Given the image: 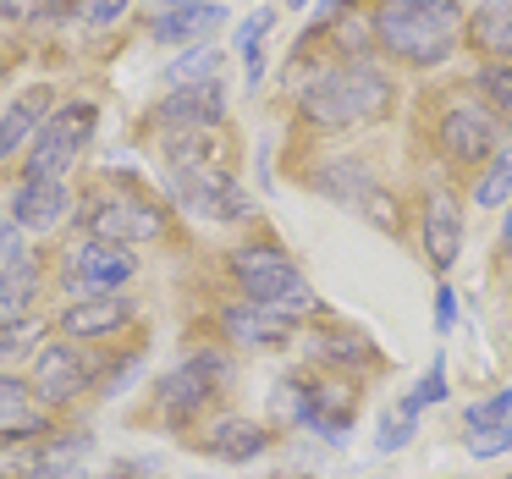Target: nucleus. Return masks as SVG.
Listing matches in <instances>:
<instances>
[{
    "label": "nucleus",
    "instance_id": "6e6552de",
    "mask_svg": "<svg viewBox=\"0 0 512 479\" xmlns=\"http://www.w3.org/2000/svg\"><path fill=\"white\" fill-rule=\"evenodd\" d=\"M67 287L72 292H116V287H127V281L138 276V259H133V248L127 243H100V237H83L78 248L67 254Z\"/></svg>",
    "mask_w": 512,
    "mask_h": 479
},
{
    "label": "nucleus",
    "instance_id": "0eeeda50",
    "mask_svg": "<svg viewBox=\"0 0 512 479\" xmlns=\"http://www.w3.org/2000/svg\"><path fill=\"white\" fill-rule=\"evenodd\" d=\"M226 380H232V364H226L221 353L182 358V364L160 380V413H166V419H193V413L215 397V386H226Z\"/></svg>",
    "mask_w": 512,
    "mask_h": 479
},
{
    "label": "nucleus",
    "instance_id": "4be33fe9",
    "mask_svg": "<svg viewBox=\"0 0 512 479\" xmlns=\"http://www.w3.org/2000/svg\"><path fill=\"white\" fill-rule=\"evenodd\" d=\"M39 287H45V270L34 259H17V265L0 270V320H12V314H28L39 303Z\"/></svg>",
    "mask_w": 512,
    "mask_h": 479
},
{
    "label": "nucleus",
    "instance_id": "f257e3e1",
    "mask_svg": "<svg viewBox=\"0 0 512 479\" xmlns=\"http://www.w3.org/2000/svg\"><path fill=\"white\" fill-rule=\"evenodd\" d=\"M375 34L408 67H441L463 34V12L457 0H380Z\"/></svg>",
    "mask_w": 512,
    "mask_h": 479
},
{
    "label": "nucleus",
    "instance_id": "393cba45",
    "mask_svg": "<svg viewBox=\"0 0 512 479\" xmlns=\"http://www.w3.org/2000/svg\"><path fill=\"white\" fill-rule=\"evenodd\" d=\"M507 193H512V144H501L496 155H490V166H485V177H479V188H474V204H479V210H496Z\"/></svg>",
    "mask_w": 512,
    "mask_h": 479
},
{
    "label": "nucleus",
    "instance_id": "cd10ccee",
    "mask_svg": "<svg viewBox=\"0 0 512 479\" xmlns=\"http://www.w3.org/2000/svg\"><path fill=\"white\" fill-rule=\"evenodd\" d=\"M474 83H479V94L490 100V111L512 116V61H490V67H479Z\"/></svg>",
    "mask_w": 512,
    "mask_h": 479
},
{
    "label": "nucleus",
    "instance_id": "e433bc0d",
    "mask_svg": "<svg viewBox=\"0 0 512 479\" xmlns=\"http://www.w3.org/2000/svg\"><path fill=\"white\" fill-rule=\"evenodd\" d=\"M452 320H457V292L441 287L435 292V331H452Z\"/></svg>",
    "mask_w": 512,
    "mask_h": 479
},
{
    "label": "nucleus",
    "instance_id": "20e7f679",
    "mask_svg": "<svg viewBox=\"0 0 512 479\" xmlns=\"http://www.w3.org/2000/svg\"><path fill=\"white\" fill-rule=\"evenodd\" d=\"M166 188L171 204L199 221H243L248 215V193L232 182V171H221L215 160H199V166H166Z\"/></svg>",
    "mask_w": 512,
    "mask_h": 479
},
{
    "label": "nucleus",
    "instance_id": "f3484780",
    "mask_svg": "<svg viewBox=\"0 0 512 479\" xmlns=\"http://www.w3.org/2000/svg\"><path fill=\"white\" fill-rule=\"evenodd\" d=\"M292 419L309 424V430H320L325 441H347V430H353V391H342V386H303Z\"/></svg>",
    "mask_w": 512,
    "mask_h": 479
},
{
    "label": "nucleus",
    "instance_id": "aec40b11",
    "mask_svg": "<svg viewBox=\"0 0 512 479\" xmlns=\"http://www.w3.org/2000/svg\"><path fill=\"white\" fill-rule=\"evenodd\" d=\"M468 39L490 61H512V0H479V12L468 17Z\"/></svg>",
    "mask_w": 512,
    "mask_h": 479
},
{
    "label": "nucleus",
    "instance_id": "9b49d317",
    "mask_svg": "<svg viewBox=\"0 0 512 479\" xmlns=\"http://www.w3.org/2000/svg\"><path fill=\"white\" fill-rule=\"evenodd\" d=\"M28 386L39 391V402L61 408V402H72V397L89 391V358H83L72 342L39 347V353H34V380H28Z\"/></svg>",
    "mask_w": 512,
    "mask_h": 479
},
{
    "label": "nucleus",
    "instance_id": "473e14b6",
    "mask_svg": "<svg viewBox=\"0 0 512 479\" xmlns=\"http://www.w3.org/2000/svg\"><path fill=\"white\" fill-rule=\"evenodd\" d=\"M468 452H474V457H501V452H512V424L474 430V435H468Z\"/></svg>",
    "mask_w": 512,
    "mask_h": 479
},
{
    "label": "nucleus",
    "instance_id": "a878e982",
    "mask_svg": "<svg viewBox=\"0 0 512 479\" xmlns=\"http://www.w3.org/2000/svg\"><path fill=\"white\" fill-rule=\"evenodd\" d=\"M270 34V12H248L237 23V50H243V67H248V89H259L265 78V56H259V39Z\"/></svg>",
    "mask_w": 512,
    "mask_h": 479
},
{
    "label": "nucleus",
    "instance_id": "58836bf2",
    "mask_svg": "<svg viewBox=\"0 0 512 479\" xmlns=\"http://www.w3.org/2000/svg\"><path fill=\"white\" fill-rule=\"evenodd\" d=\"M292 6H298V12H303V6H309V0H292Z\"/></svg>",
    "mask_w": 512,
    "mask_h": 479
},
{
    "label": "nucleus",
    "instance_id": "423d86ee",
    "mask_svg": "<svg viewBox=\"0 0 512 479\" xmlns=\"http://www.w3.org/2000/svg\"><path fill=\"white\" fill-rule=\"evenodd\" d=\"M83 226H89V237H100V243H155L160 232H166V215L155 210V204L133 199V193H94L89 204H83Z\"/></svg>",
    "mask_w": 512,
    "mask_h": 479
},
{
    "label": "nucleus",
    "instance_id": "b1692460",
    "mask_svg": "<svg viewBox=\"0 0 512 479\" xmlns=\"http://www.w3.org/2000/svg\"><path fill=\"white\" fill-rule=\"evenodd\" d=\"M23 424H34V386L0 375V430H23Z\"/></svg>",
    "mask_w": 512,
    "mask_h": 479
},
{
    "label": "nucleus",
    "instance_id": "f03ea898",
    "mask_svg": "<svg viewBox=\"0 0 512 479\" xmlns=\"http://www.w3.org/2000/svg\"><path fill=\"white\" fill-rule=\"evenodd\" d=\"M386 111H391V83L380 78L375 67L331 72V78H320L309 94H303V116H309L314 127H331V133L364 127V122H375V116H386Z\"/></svg>",
    "mask_w": 512,
    "mask_h": 479
},
{
    "label": "nucleus",
    "instance_id": "dca6fc26",
    "mask_svg": "<svg viewBox=\"0 0 512 479\" xmlns=\"http://www.w3.org/2000/svg\"><path fill=\"white\" fill-rule=\"evenodd\" d=\"M457 248H463V210H457V199L446 188H435L424 199V254H430L435 270H452Z\"/></svg>",
    "mask_w": 512,
    "mask_h": 479
},
{
    "label": "nucleus",
    "instance_id": "72a5a7b5",
    "mask_svg": "<svg viewBox=\"0 0 512 479\" xmlns=\"http://www.w3.org/2000/svg\"><path fill=\"white\" fill-rule=\"evenodd\" d=\"M325 358H336V364H364L369 347L358 336H325Z\"/></svg>",
    "mask_w": 512,
    "mask_h": 479
},
{
    "label": "nucleus",
    "instance_id": "7ed1b4c3",
    "mask_svg": "<svg viewBox=\"0 0 512 479\" xmlns=\"http://www.w3.org/2000/svg\"><path fill=\"white\" fill-rule=\"evenodd\" d=\"M232 276L237 287H243L248 303H265V309H281L287 320H298V314L314 309V292L309 281H303V270L292 265L281 248H265V243H248L232 254Z\"/></svg>",
    "mask_w": 512,
    "mask_h": 479
},
{
    "label": "nucleus",
    "instance_id": "a211bd4d",
    "mask_svg": "<svg viewBox=\"0 0 512 479\" xmlns=\"http://www.w3.org/2000/svg\"><path fill=\"white\" fill-rule=\"evenodd\" d=\"M67 210H72L67 182H39V177H28L23 188L12 193V221L23 226V232H50V226H56Z\"/></svg>",
    "mask_w": 512,
    "mask_h": 479
},
{
    "label": "nucleus",
    "instance_id": "c85d7f7f",
    "mask_svg": "<svg viewBox=\"0 0 512 479\" xmlns=\"http://www.w3.org/2000/svg\"><path fill=\"white\" fill-rule=\"evenodd\" d=\"M446 397V364H441V353H435V364L424 369V380H419V391H413L408 402H402V413H419L424 402H441Z\"/></svg>",
    "mask_w": 512,
    "mask_h": 479
},
{
    "label": "nucleus",
    "instance_id": "ddd939ff",
    "mask_svg": "<svg viewBox=\"0 0 512 479\" xmlns=\"http://www.w3.org/2000/svg\"><path fill=\"white\" fill-rule=\"evenodd\" d=\"M127 320H133V298H122V292H89V298H78V303L61 309V331L83 336V342L116 336Z\"/></svg>",
    "mask_w": 512,
    "mask_h": 479
},
{
    "label": "nucleus",
    "instance_id": "5701e85b",
    "mask_svg": "<svg viewBox=\"0 0 512 479\" xmlns=\"http://www.w3.org/2000/svg\"><path fill=\"white\" fill-rule=\"evenodd\" d=\"M50 336V325L39 314H12V320H0V358H23V353H39Z\"/></svg>",
    "mask_w": 512,
    "mask_h": 479
},
{
    "label": "nucleus",
    "instance_id": "2f4dec72",
    "mask_svg": "<svg viewBox=\"0 0 512 479\" xmlns=\"http://www.w3.org/2000/svg\"><path fill=\"white\" fill-rule=\"evenodd\" d=\"M413 441V413H397V419H380V435H375V446L380 452H402V446Z\"/></svg>",
    "mask_w": 512,
    "mask_h": 479
},
{
    "label": "nucleus",
    "instance_id": "39448f33",
    "mask_svg": "<svg viewBox=\"0 0 512 479\" xmlns=\"http://www.w3.org/2000/svg\"><path fill=\"white\" fill-rule=\"evenodd\" d=\"M94 105L89 100H72L61 105V111H50V122L39 127L34 138V155H28V177L39 182H67V171L83 160V149H89L94 138Z\"/></svg>",
    "mask_w": 512,
    "mask_h": 479
},
{
    "label": "nucleus",
    "instance_id": "4c0bfd02",
    "mask_svg": "<svg viewBox=\"0 0 512 479\" xmlns=\"http://www.w3.org/2000/svg\"><path fill=\"white\" fill-rule=\"evenodd\" d=\"M501 243L512 248V215H507V221H501Z\"/></svg>",
    "mask_w": 512,
    "mask_h": 479
},
{
    "label": "nucleus",
    "instance_id": "c756f323",
    "mask_svg": "<svg viewBox=\"0 0 512 479\" xmlns=\"http://www.w3.org/2000/svg\"><path fill=\"white\" fill-rule=\"evenodd\" d=\"M507 413H512V391H496V397H485V402L468 408V430H496Z\"/></svg>",
    "mask_w": 512,
    "mask_h": 479
},
{
    "label": "nucleus",
    "instance_id": "bb28decb",
    "mask_svg": "<svg viewBox=\"0 0 512 479\" xmlns=\"http://www.w3.org/2000/svg\"><path fill=\"white\" fill-rule=\"evenodd\" d=\"M210 78H221V50H215V45H193L188 56L166 72L171 89H182V83H210Z\"/></svg>",
    "mask_w": 512,
    "mask_h": 479
},
{
    "label": "nucleus",
    "instance_id": "7c9ffc66",
    "mask_svg": "<svg viewBox=\"0 0 512 479\" xmlns=\"http://www.w3.org/2000/svg\"><path fill=\"white\" fill-rule=\"evenodd\" d=\"M61 0H0V17L6 23H39V17H56Z\"/></svg>",
    "mask_w": 512,
    "mask_h": 479
},
{
    "label": "nucleus",
    "instance_id": "1a4fd4ad",
    "mask_svg": "<svg viewBox=\"0 0 512 479\" xmlns=\"http://www.w3.org/2000/svg\"><path fill=\"white\" fill-rule=\"evenodd\" d=\"M221 116H226V83L210 78V83H182V89H171L160 100L155 122L166 127V138H177V133H215Z\"/></svg>",
    "mask_w": 512,
    "mask_h": 479
},
{
    "label": "nucleus",
    "instance_id": "f8f14e48",
    "mask_svg": "<svg viewBox=\"0 0 512 479\" xmlns=\"http://www.w3.org/2000/svg\"><path fill=\"white\" fill-rule=\"evenodd\" d=\"M226 23V6L221 0H177L155 17V39L160 45H177V50H193L204 39H215Z\"/></svg>",
    "mask_w": 512,
    "mask_h": 479
},
{
    "label": "nucleus",
    "instance_id": "6ab92c4d",
    "mask_svg": "<svg viewBox=\"0 0 512 479\" xmlns=\"http://www.w3.org/2000/svg\"><path fill=\"white\" fill-rule=\"evenodd\" d=\"M45 122H50V89L39 83V89L17 94V100L6 105V116H0V160H12L28 138H39Z\"/></svg>",
    "mask_w": 512,
    "mask_h": 479
},
{
    "label": "nucleus",
    "instance_id": "c9c22d12",
    "mask_svg": "<svg viewBox=\"0 0 512 479\" xmlns=\"http://www.w3.org/2000/svg\"><path fill=\"white\" fill-rule=\"evenodd\" d=\"M23 259V226L17 221H0V270Z\"/></svg>",
    "mask_w": 512,
    "mask_h": 479
},
{
    "label": "nucleus",
    "instance_id": "412c9836",
    "mask_svg": "<svg viewBox=\"0 0 512 479\" xmlns=\"http://www.w3.org/2000/svg\"><path fill=\"white\" fill-rule=\"evenodd\" d=\"M265 446H270V435L254 419H221L210 430V441H204V452H215L221 463H254Z\"/></svg>",
    "mask_w": 512,
    "mask_h": 479
},
{
    "label": "nucleus",
    "instance_id": "4468645a",
    "mask_svg": "<svg viewBox=\"0 0 512 479\" xmlns=\"http://www.w3.org/2000/svg\"><path fill=\"white\" fill-rule=\"evenodd\" d=\"M221 325L237 347H259V353L287 347L292 331H298V320H287L281 309H265V303H232V309L221 314Z\"/></svg>",
    "mask_w": 512,
    "mask_h": 479
},
{
    "label": "nucleus",
    "instance_id": "f704fd0d",
    "mask_svg": "<svg viewBox=\"0 0 512 479\" xmlns=\"http://www.w3.org/2000/svg\"><path fill=\"white\" fill-rule=\"evenodd\" d=\"M133 0H78V12H83V23H116V17L127 12Z\"/></svg>",
    "mask_w": 512,
    "mask_h": 479
},
{
    "label": "nucleus",
    "instance_id": "9d476101",
    "mask_svg": "<svg viewBox=\"0 0 512 479\" xmlns=\"http://www.w3.org/2000/svg\"><path fill=\"white\" fill-rule=\"evenodd\" d=\"M441 144L452 160H463V166H479V160H490L501 149V122L496 111H485V105H452V111L441 116Z\"/></svg>",
    "mask_w": 512,
    "mask_h": 479
},
{
    "label": "nucleus",
    "instance_id": "2eb2a0df",
    "mask_svg": "<svg viewBox=\"0 0 512 479\" xmlns=\"http://www.w3.org/2000/svg\"><path fill=\"white\" fill-rule=\"evenodd\" d=\"M320 188L331 193V199H342V204H358L375 226H391V232H397V199H386V193L369 182L364 166H325Z\"/></svg>",
    "mask_w": 512,
    "mask_h": 479
}]
</instances>
